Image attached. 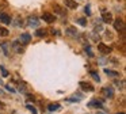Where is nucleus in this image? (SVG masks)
<instances>
[{
  "label": "nucleus",
  "mask_w": 126,
  "mask_h": 114,
  "mask_svg": "<svg viewBox=\"0 0 126 114\" xmlns=\"http://www.w3.org/2000/svg\"><path fill=\"white\" fill-rule=\"evenodd\" d=\"M112 24H114V29L117 31L122 33V35L125 34V23H123V20L121 18H117L115 20H112Z\"/></svg>",
  "instance_id": "f257e3e1"
},
{
  "label": "nucleus",
  "mask_w": 126,
  "mask_h": 114,
  "mask_svg": "<svg viewBox=\"0 0 126 114\" xmlns=\"http://www.w3.org/2000/svg\"><path fill=\"white\" fill-rule=\"evenodd\" d=\"M79 86H80V88H81L83 91H88V92H94V91H95L94 86L91 83H88V81H80Z\"/></svg>",
  "instance_id": "f03ea898"
},
{
  "label": "nucleus",
  "mask_w": 126,
  "mask_h": 114,
  "mask_svg": "<svg viewBox=\"0 0 126 114\" xmlns=\"http://www.w3.org/2000/svg\"><path fill=\"white\" fill-rule=\"evenodd\" d=\"M102 14H103V15H102V20L104 22V23H112V15L110 12H107L106 10H104V8H102Z\"/></svg>",
  "instance_id": "7ed1b4c3"
},
{
  "label": "nucleus",
  "mask_w": 126,
  "mask_h": 114,
  "mask_svg": "<svg viewBox=\"0 0 126 114\" xmlns=\"http://www.w3.org/2000/svg\"><path fill=\"white\" fill-rule=\"evenodd\" d=\"M98 50L102 54H110L112 49L110 48V46H107V45H104V43H102V42H100V43L98 45Z\"/></svg>",
  "instance_id": "20e7f679"
},
{
  "label": "nucleus",
  "mask_w": 126,
  "mask_h": 114,
  "mask_svg": "<svg viewBox=\"0 0 126 114\" xmlns=\"http://www.w3.org/2000/svg\"><path fill=\"white\" fill-rule=\"evenodd\" d=\"M102 94L106 98L111 99V98L114 96V90H112V87H103V88H102Z\"/></svg>",
  "instance_id": "39448f33"
},
{
  "label": "nucleus",
  "mask_w": 126,
  "mask_h": 114,
  "mask_svg": "<svg viewBox=\"0 0 126 114\" xmlns=\"http://www.w3.org/2000/svg\"><path fill=\"white\" fill-rule=\"evenodd\" d=\"M27 26L29 27H38L39 26V19L37 16H30L27 19Z\"/></svg>",
  "instance_id": "423d86ee"
},
{
  "label": "nucleus",
  "mask_w": 126,
  "mask_h": 114,
  "mask_svg": "<svg viewBox=\"0 0 126 114\" xmlns=\"http://www.w3.org/2000/svg\"><path fill=\"white\" fill-rule=\"evenodd\" d=\"M10 46H11V48L14 49L15 52H16V53H22V52H23V46H22V43L19 42V39H18V41H14V42H12Z\"/></svg>",
  "instance_id": "0eeeda50"
},
{
  "label": "nucleus",
  "mask_w": 126,
  "mask_h": 114,
  "mask_svg": "<svg viewBox=\"0 0 126 114\" xmlns=\"http://www.w3.org/2000/svg\"><path fill=\"white\" fill-rule=\"evenodd\" d=\"M42 19H44L46 23H53V22L56 20L54 15H53V14H50V12H44V14H42Z\"/></svg>",
  "instance_id": "6e6552de"
},
{
  "label": "nucleus",
  "mask_w": 126,
  "mask_h": 114,
  "mask_svg": "<svg viewBox=\"0 0 126 114\" xmlns=\"http://www.w3.org/2000/svg\"><path fill=\"white\" fill-rule=\"evenodd\" d=\"M0 22H3L4 24H11V16L6 12H0Z\"/></svg>",
  "instance_id": "1a4fd4ad"
},
{
  "label": "nucleus",
  "mask_w": 126,
  "mask_h": 114,
  "mask_svg": "<svg viewBox=\"0 0 126 114\" xmlns=\"http://www.w3.org/2000/svg\"><path fill=\"white\" fill-rule=\"evenodd\" d=\"M88 107H94V109H103V105H102L100 100H98V99H92V100H90V103H88Z\"/></svg>",
  "instance_id": "9d476101"
},
{
  "label": "nucleus",
  "mask_w": 126,
  "mask_h": 114,
  "mask_svg": "<svg viewBox=\"0 0 126 114\" xmlns=\"http://www.w3.org/2000/svg\"><path fill=\"white\" fill-rule=\"evenodd\" d=\"M31 39V35L29 34V33H23V34H20L19 37V42L20 43H29Z\"/></svg>",
  "instance_id": "9b49d317"
},
{
  "label": "nucleus",
  "mask_w": 126,
  "mask_h": 114,
  "mask_svg": "<svg viewBox=\"0 0 126 114\" xmlns=\"http://www.w3.org/2000/svg\"><path fill=\"white\" fill-rule=\"evenodd\" d=\"M11 24H12L14 27H22V26H23L22 18H14V19H11Z\"/></svg>",
  "instance_id": "f8f14e48"
},
{
  "label": "nucleus",
  "mask_w": 126,
  "mask_h": 114,
  "mask_svg": "<svg viewBox=\"0 0 126 114\" xmlns=\"http://www.w3.org/2000/svg\"><path fill=\"white\" fill-rule=\"evenodd\" d=\"M53 8H54V12L58 14V15H61V16H65V15H66L65 10H64L63 7H60L58 4H54V7H53Z\"/></svg>",
  "instance_id": "ddd939ff"
},
{
  "label": "nucleus",
  "mask_w": 126,
  "mask_h": 114,
  "mask_svg": "<svg viewBox=\"0 0 126 114\" xmlns=\"http://www.w3.org/2000/svg\"><path fill=\"white\" fill-rule=\"evenodd\" d=\"M0 48H1V50H3L4 56H8L10 54V43H7V42L0 43Z\"/></svg>",
  "instance_id": "4468645a"
},
{
  "label": "nucleus",
  "mask_w": 126,
  "mask_h": 114,
  "mask_svg": "<svg viewBox=\"0 0 126 114\" xmlns=\"http://www.w3.org/2000/svg\"><path fill=\"white\" fill-rule=\"evenodd\" d=\"M65 33L69 35V37H75V38H76V35H77V30L75 29V27H68Z\"/></svg>",
  "instance_id": "2eb2a0df"
},
{
  "label": "nucleus",
  "mask_w": 126,
  "mask_h": 114,
  "mask_svg": "<svg viewBox=\"0 0 126 114\" xmlns=\"http://www.w3.org/2000/svg\"><path fill=\"white\" fill-rule=\"evenodd\" d=\"M65 5L75 10V8H77V1H75V0H65Z\"/></svg>",
  "instance_id": "dca6fc26"
},
{
  "label": "nucleus",
  "mask_w": 126,
  "mask_h": 114,
  "mask_svg": "<svg viewBox=\"0 0 126 114\" xmlns=\"http://www.w3.org/2000/svg\"><path fill=\"white\" fill-rule=\"evenodd\" d=\"M104 72L110 77H119V72H115V71H111V69H104Z\"/></svg>",
  "instance_id": "f3484780"
},
{
  "label": "nucleus",
  "mask_w": 126,
  "mask_h": 114,
  "mask_svg": "<svg viewBox=\"0 0 126 114\" xmlns=\"http://www.w3.org/2000/svg\"><path fill=\"white\" fill-rule=\"evenodd\" d=\"M60 109H61V106L58 105V103H52V105L47 106V110L49 111H57V110H60Z\"/></svg>",
  "instance_id": "a211bd4d"
},
{
  "label": "nucleus",
  "mask_w": 126,
  "mask_h": 114,
  "mask_svg": "<svg viewBox=\"0 0 126 114\" xmlns=\"http://www.w3.org/2000/svg\"><path fill=\"white\" fill-rule=\"evenodd\" d=\"M8 34H10V31L6 29V27L0 26V37H7Z\"/></svg>",
  "instance_id": "6ab92c4d"
},
{
  "label": "nucleus",
  "mask_w": 126,
  "mask_h": 114,
  "mask_svg": "<svg viewBox=\"0 0 126 114\" xmlns=\"http://www.w3.org/2000/svg\"><path fill=\"white\" fill-rule=\"evenodd\" d=\"M90 75L94 77V80H95V81H100V77H99V75L96 73V71H90Z\"/></svg>",
  "instance_id": "aec40b11"
},
{
  "label": "nucleus",
  "mask_w": 126,
  "mask_h": 114,
  "mask_svg": "<svg viewBox=\"0 0 126 114\" xmlns=\"http://www.w3.org/2000/svg\"><path fill=\"white\" fill-rule=\"evenodd\" d=\"M35 35L37 37H45V35H46V31H45L44 29H38L35 31Z\"/></svg>",
  "instance_id": "412c9836"
},
{
  "label": "nucleus",
  "mask_w": 126,
  "mask_h": 114,
  "mask_svg": "<svg viewBox=\"0 0 126 114\" xmlns=\"http://www.w3.org/2000/svg\"><path fill=\"white\" fill-rule=\"evenodd\" d=\"M0 71H1V76H3V77H7V76H8V71L4 68V65H0Z\"/></svg>",
  "instance_id": "4be33fe9"
},
{
  "label": "nucleus",
  "mask_w": 126,
  "mask_h": 114,
  "mask_svg": "<svg viewBox=\"0 0 126 114\" xmlns=\"http://www.w3.org/2000/svg\"><path fill=\"white\" fill-rule=\"evenodd\" d=\"M76 22L80 24V26H85V24H87V18H79Z\"/></svg>",
  "instance_id": "5701e85b"
},
{
  "label": "nucleus",
  "mask_w": 126,
  "mask_h": 114,
  "mask_svg": "<svg viewBox=\"0 0 126 114\" xmlns=\"http://www.w3.org/2000/svg\"><path fill=\"white\" fill-rule=\"evenodd\" d=\"M85 53L88 54V57H94V53H92V50H91L90 46H85Z\"/></svg>",
  "instance_id": "b1692460"
},
{
  "label": "nucleus",
  "mask_w": 126,
  "mask_h": 114,
  "mask_svg": "<svg viewBox=\"0 0 126 114\" xmlns=\"http://www.w3.org/2000/svg\"><path fill=\"white\" fill-rule=\"evenodd\" d=\"M100 31H103V26L96 23V24H95V33H100Z\"/></svg>",
  "instance_id": "393cba45"
},
{
  "label": "nucleus",
  "mask_w": 126,
  "mask_h": 114,
  "mask_svg": "<svg viewBox=\"0 0 126 114\" xmlns=\"http://www.w3.org/2000/svg\"><path fill=\"white\" fill-rule=\"evenodd\" d=\"M26 107H27V109H29V110H30L33 114H37V109L34 107V106H31V105H26Z\"/></svg>",
  "instance_id": "a878e982"
},
{
  "label": "nucleus",
  "mask_w": 126,
  "mask_h": 114,
  "mask_svg": "<svg viewBox=\"0 0 126 114\" xmlns=\"http://www.w3.org/2000/svg\"><path fill=\"white\" fill-rule=\"evenodd\" d=\"M91 5L90 4H87V5H85V7H84V12L85 14H87V15H91V14H92V12H91Z\"/></svg>",
  "instance_id": "bb28decb"
},
{
  "label": "nucleus",
  "mask_w": 126,
  "mask_h": 114,
  "mask_svg": "<svg viewBox=\"0 0 126 114\" xmlns=\"http://www.w3.org/2000/svg\"><path fill=\"white\" fill-rule=\"evenodd\" d=\"M91 38H92V41H95V42H98V41L100 39V38H99V35H96L95 33H94V34H91Z\"/></svg>",
  "instance_id": "cd10ccee"
},
{
  "label": "nucleus",
  "mask_w": 126,
  "mask_h": 114,
  "mask_svg": "<svg viewBox=\"0 0 126 114\" xmlns=\"http://www.w3.org/2000/svg\"><path fill=\"white\" fill-rule=\"evenodd\" d=\"M115 86L118 88H123V81H115Z\"/></svg>",
  "instance_id": "c85d7f7f"
},
{
  "label": "nucleus",
  "mask_w": 126,
  "mask_h": 114,
  "mask_svg": "<svg viewBox=\"0 0 126 114\" xmlns=\"http://www.w3.org/2000/svg\"><path fill=\"white\" fill-rule=\"evenodd\" d=\"M6 90H7V91H10V92H15V88H14V87H11V86H6Z\"/></svg>",
  "instance_id": "c756f323"
},
{
  "label": "nucleus",
  "mask_w": 126,
  "mask_h": 114,
  "mask_svg": "<svg viewBox=\"0 0 126 114\" xmlns=\"http://www.w3.org/2000/svg\"><path fill=\"white\" fill-rule=\"evenodd\" d=\"M50 33H52V34H56V35H60V31H57V30H54V29L50 30Z\"/></svg>",
  "instance_id": "7c9ffc66"
},
{
  "label": "nucleus",
  "mask_w": 126,
  "mask_h": 114,
  "mask_svg": "<svg viewBox=\"0 0 126 114\" xmlns=\"http://www.w3.org/2000/svg\"><path fill=\"white\" fill-rule=\"evenodd\" d=\"M99 62H100V64H104V62H106V60H104V58H99Z\"/></svg>",
  "instance_id": "2f4dec72"
},
{
  "label": "nucleus",
  "mask_w": 126,
  "mask_h": 114,
  "mask_svg": "<svg viewBox=\"0 0 126 114\" xmlns=\"http://www.w3.org/2000/svg\"><path fill=\"white\" fill-rule=\"evenodd\" d=\"M3 107H4V106H3V103L0 102V109H3Z\"/></svg>",
  "instance_id": "473e14b6"
},
{
  "label": "nucleus",
  "mask_w": 126,
  "mask_h": 114,
  "mask_svg": "<svg viewBox=\"0 0 126 114\" xmlns=\"http://www.w3.org/2000/svg\"><path fill=\"white\" fill-rule=\"evenodd\" d=\"M4 94V91H3V90H0V95H3Z\"/></svg>",
  "instance_id": "72a5a7b5"
},
{
  "label": "nucleus",
  "mask_w": 126,
  "mask_h": 114,
  "mask_svg": "<svg viewBox=\"0 0 126 114\" xmlns=\"http://www.w3.org/2000/svg\"><path fill=\"white\" fill-rule=\"evenodd\" d=\"M98 114H104V113H100V111H98Z\"/></svg>",
  "instance_id": "f704fd0d"
},
{
  "label": "nucleus",
  "mask_w": 126,
  "mask_h": 114,
  "mask_svg": "<svg viewBox=\"0 0 126 114\" xmlns=\"http://www.w3.org/2000/svg\"><path fill=\"white\" fill-rule=\"evenodd\" d=\"M117 114H125V113H117Z\"/></svg>",
  "instance_id": "c9c22d12"
}]
</instances>
